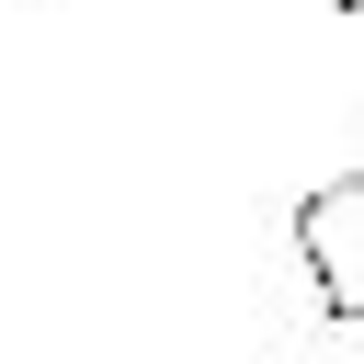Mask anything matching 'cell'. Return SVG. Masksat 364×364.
<instances>
[{
    "label": "cell",
    "mask_w": 364,
    "mask_h": 364,
    "mask_svg": "<svg viewBox=\"0 0 364 364\" xmlns=\"http://www.w3.org/2000/svg\"><path fill=\"white\" fill-rule=\"evenodd\" d=\"M296 273H307L318 318L364 330V171H341V182H318L296 205Z\"/></svg>",
    "instance_id": "obj_1"
},
{
    "label": "cell",
    "mask_w": 364,
    "mask_h": 364,
    "mask_svg": "<svg viewBox=\"0 0 364 364\" xmlns=\"http://www.w3.org/2000/svg\"><path fill=\"white\" fill-rule=\"evenodd\" d=\"M330 11H353V23H364V0H330Z\"/></svg>",
    "instance_id": "obj_2"
}]
</instances>
